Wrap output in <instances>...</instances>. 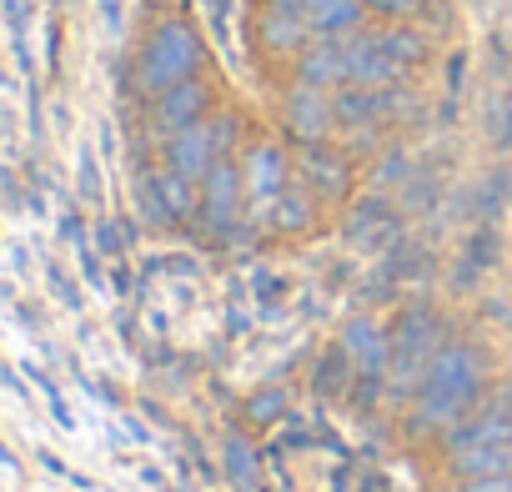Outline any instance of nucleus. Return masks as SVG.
Masks as SVG:
<instances>
[{
	"label": "nucleus",
	"instance_id": "4468645a",
	"mask_svg": "<svg viewBox=\"0 0 512 492\" xmlns=\"http://www.w3.org/2000/svg\"><path fill=\"white\" fill-rule=\"evenodd\" d=\"M246 186H251L256 206H277V196H282V151L277 146H256L251 151Z\"/></svg>",
	"mask_w": 512,
	"mask_h": 492
},
{
	"label": "nucleus",
	"instance_id": "f3484780",
	"mask_svg": "<svg viewBox=\"0 0 512 492\" xmlns=\"http://www.w3.org/2000/svg\"><path fill=\"white\" fill-rule=\"evenodd\" d=\"M302 166H307V176H312L322 191H347V166H342L332 151H317V146H312V151L302 156Z\"/></svg>",
	"mask_w": 512,
	"mask_h": 492
},
{
	"label": "nucleus",
	"instance_id": "5701e85b",
	"mask_svg": "<svg viewBox=\"0 0 512 492\" xmlns=\"http://www.w3.org/2000/svg\"><path fill=\"white\" fill-rule=\"evenodd\" d=\"M41 467H46V472H56V477H71V472H66V462H61L56 452H41Z\"/></svg>",
	"mask_w": 512,
	"mask_h": 492
},
{
	"label": "nucleus",
	"instance_id": "6ab92c4d",
	"mask_svg": "<svg viewBox=\"0 0 512 492\" xmlns=\"http://www.w3.org/2000/svg\"><path fill=\"white\" fill-rule=\"evenodd\" d=\"M226 462H231V477H241V482H251V477H256V457H251V447H246L241 437H231Z\"/></svg>",
	"mask_w": 512,
	"mask_h": 492
},
{
	"label": "nucleus",
	"instance_id": "20e7f679",
	"mask_svg": "<svg viewBox=\"0 0 512 492\" xmlns=\"http://www.w3.org/2000/svg\"><path fill=\"white\" fill-rule=\"evenodd\" d=\"M236 141V116H211V121H191L181 131H171V146H166V161L176 176L186 181H206V171L231 151Z\"/></svg>",
	"mask_w": 512,
	"mask_h": 492
},
{
	"label": "nucleus",
	"instance_id": "ddd939ff",
	"mask_svg": "<svg viewBox=\"0 0 512 492\" xmlns=\"http://www.w3.org/2000/svg\"><path fill=\"white\" fill-rule=\"evenodd\" d=\"M487 442H512V412L507 407H487L477 422L447 432V447L452 452H467V447H487Z\"/></svg>",
	"mask_w": 512,
	"mask_h": 492
},
{
	"label": "nucleus",
	"instance_id": "b1692460",
	"mask_svg": "<svg viewBox=\"0 0 512 492\" xmlns=\"http://www.w3.org/2000/svg\"><path fill=\"white\" fill-rule=\"evenodd\" d=\"M0 462H6V467H16V452H11L6 442H0Z\"/></svg>",
	"mask_w": 512,
	"mask_h": 492
},
{
	"label": "nucleus",
	"instance_id": "f03ea898",
	"mask_svg": "<svg viewBox=\"0 0 512 492\" xmlns=\"http://www.w3.org/2000/svg\"><path fill=\"white\" fill-rule=\"evenodd\" d=\"M477 387H482V362L472 357V347H442L417 387V412L412 422L427 432V427H447L457 422L472 402H477Z\"/></svg>",
	"mask_w": 512,
	"mask_h": 492
},
{
	"label": "nucleus",
	"instance_id": "6e6552de",
	"mask_svg": "<svg viewBox=\"0 0 512 492\" xmlns=\"http://www.w3.org/2000/svg\"><path fill=\"white\" fill-rule=\"evenodd\" d=\"M201 111H206V86L201 81H176L171 91H161L156 96V126L161 131H181V126H191V121H201Z\"/></svg>",
	"mask_w": 512,
	"mask_h": 492
},
{
	"label": "nucleus",
	"instance_id": "f8f14e48",
	"mask_svg": "<svg viewBox=\"0 0 512 492\" xmlns=\"http://www.w3.org/2000/svg\"><path fill=\"white\" fill-rule=\"evenodd\" d=\"M191 186H196V181H186V176H176V171L156 176V181L146 186V211H151L156 221H181V216L191 211Z\"/></svg>",
	"mask_w": 512,
	"mask_h": 492
},
{
	"label": "nucleus",
	"instance_id": "412c9836",
	"mask_svg": "<svg viewBox=\"0 0 512 492\" xmlns=\"http://www.w3.org/2000/svg\"><path fill=\"white\" fill-rule=\"evenodd\" d=\"M362 6H372V11H382V16H412L422 0H362Z\"/></svg>",
	"mask_w": 512,
	"mask_h": 492
},
{
	"label": "nucleus",
	"instance_id": "0eeeda50",
	"mask_svg": "<svg viewBox=\"0 0 512 492\" xmlns=\"http://www.w3.org/2000/svg\"><path fill=\"white\" fill-rule=\"evenodd\" d=\"M236 201H241V171L221 156L211 171H206V191H201V211L216 231H231L236 221Z\"/></svg>",
	"mask_w": 512,
	"mask_h": 492
},
{
	"label": "nucleus",
	"instance_id": "9d476101",
	"mask_svg": "<svg viewBox=\"0 0 512 492\" xmlns=\"http://www.w3.org/2000/svg\"><path fill=\"white\" fill-rule=\"evenodd\" d=\"M287 121H292V131L297 136H307V141H317L332 121H337V111H332V101L322 96V86H297L292 96H287Z\"/></svg>",
	"mask_w": 512,
	"mask_h": 492
},
{
	"label": "nucleus",
	"instance_id": "2eb2a0df",
	"mask_svg": "<svg viewBox=\"0 0 512 492\" xmlns=\"http://www.w3.org/2000/svg\"><path fill=\"white\" fill-rule=\"evenodd\" d=\"M452 457L462 477H512V442H487V447H467Z\"/></svg>",
	"mask_w": 512,
	"mask_h": 492
},
{
	"label": "nucleus",
	"instance_id": "7ed1b4c3",
	"mask_svg": "<svg viewBox=\"0 0 512 492\" xmlns=\"http://www.w3.org/2000/svg\"><path fill=\"white\" fill-rule=\"evenodd\" d=\"M196 61H201L196 31L181 26V21H166V26L146 41V51H141V61H136V81H141V91L161 96V91H171L176 81H191V76H196Z\"/></svg>",
	"mask_w": 512,
	"mask_h": 492
},
{
	"label": "nucleus",
	"instance_id": "39448f33",
	"mask_svg": "<svg viewBox=\"0 0 512 492\" xmlns=\"http://www.w3.org/2000/svg\"><path fill=\"white\" fill-rule=\"evenodd\" d=\"M432 357H437V327H432V317L427 312H407L402 327H397V337H392V362H387L392 367V392L397 397H417Z\"/></svg>",
	"mask_w": 512,
	"mask_h": 492
},
{
	"label": "nucleus",
	"instance_id": "1a4fd4ad",
	"mask_svg": "<svg viewBox=\"0 0 512 492\" xmlns=\"http://www.w3.org/2000/svg\"><path fill=\"white\" fill-rule=\"evenodd\" d=\"M332 111L342 116V121H362V126H372V121H387L392 111H397V96H392V86H347L337 101H332Z\"/></svg>",
	"mask_w": 512,
	"mask_h": 492
},
{
	"label": "nucleus",
	"instance_id": "4be33fe9",
	"mask_svg": "<svg viewBox=\"0 0 512 492\" xmlns=\"http://www.w3.org/2000/svg\"><path fill=\"white\" fill-rule=\"evenodd\" d=\"M277 412H282V392H262V397L251 402V417H256V422H267V417H277Z\"/></svg>",
	"mask_w": 512,
	"mask_h": 492
},
{
	"label": "nucleus",
	"instance_id": "a211bd4d",
	"mask_svg": "<svg viewBox=\"0 0 512 492\" xmlns=\"http://www.w3.org/2000/svg\"><path fill=\"white\" fill-rule=\"evenodd\" d=\"M307 216H312V201H307L302 191H282V196H277V226L297 231V226H307Z\"/></svg>",
	"mask_w": 512,
	"mask_h": 492
},
{
	"label": "nucleus",
	"instance_id": "9b49d317",
	"mask_svg": "<svg viewBox=\"0 0 512 492\" xmlns=\"http://www.w3.org/2000/svg\"><path fill=\"white\" fill-rule=\"evenodd\" d=\"M347 347H352L347 357L357 362V372H362V382H367V387H372V382L387 372V362H392V342H387L372 322H357V327L347 332Z\"/></svg>",
	"mask_w": 512,
	"mask_h": 492
},
{
	"label": "nucleus",
	"instance_id": "f257e3e1",
	"mask_svg": "<svg viewBox=\"0 0 512 492\" xmlns=\"http://www.w3.org/2000/svg\"><path fill=\"white\" fill-rule=\"evenodd\" d=\"M427 56V41L417 31H377V36H332L317 41L302 56L307 86H397L407 66Z\"/></svg>",
	"mask_w": 512,
	"mask_h": 492
},
{
	"label": "nucleus",
	"instance_id": "423d86ee",
	"mask_svg": "<svg viewBox=\"0 0 512 492\" xmlns=\"http://www.w3.org/2000/svg\"><path fill=\"white\" fill-rule=\"evenodd\" d=\"M277 11H292L312 26L317 41H332V36H352L357 21H362V0H272Z\"/></svg>",
	"mask_w": 512,
	"mask_h": 492
},
{
	"label": "nucleus",
	"instance_id": "dca6fc26",
	"mask_svg": "<svg viewBox=\"0 0 512 492\" xmlns=\"http://www.w3.org/2000/svg\"><path fill=\"white\" fill-rule=\"evenodd\" d=\"M262 36H267V46H277V51H297V46H307V41H312V26H307L302 16H292V11L267 6Z\"/></svg>",
	"mask_w": 512,
	"mask_h": 492
},
{
	"label": "nucleus",
	"instance_id": "aec40b11",
	"mask_svg": "<svg viewBox=\"0 0 512 492\" xmlns=\"http://www.w3.org/2000/svg\"><path fill=\"white\" fill-rule=\"evenodd\" d=\"M452 492H512V477H462Z\"/></svg>",
	"mask_w": 512,
	"mask_h": 492
}]
</instances>
